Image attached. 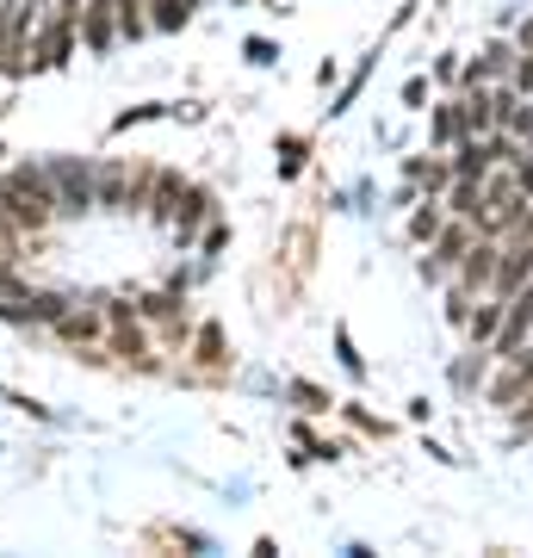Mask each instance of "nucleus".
Listing matches in <instances>:
<instances>
[{
  "instance_id": "f257e3e1",
  "label": "nucleus",
  "mask_w": 533,
  "mask_h": 558,
  "mask_svg": "<svg viewBox=\"0 0 533 558\" xmlns=\"http://www.w3.org/2000/svg\"><path fill=\"white\" fill-rule=\"evenodd\" d=\"M0 218L20 223L25 236L57 223V186H50V168L44 161H20V168L0 174Z\"/></svg>"
},
{
  "instance_id": "f03ea898",
  "label": "nucleus",
  "mask_w": 533,
  "mask_h": 558,
  "mask_svg": "<svg viewBox=\"0 0 533 558\" xmlns=\"http://www.w3.org/2000/svg\"><path fill=\"white\" fill-rule=\"evenodd\" d=\"M81 50V0H44L32 32V69H62Z\"/></svg>"
},
{
  "instance_id": "7ed1b4c3",
  "label": "nucleus",
  "mask_w": 533,
  "mask_h": 558,
  "mask_svg": "<svg viewBox=\"0 0 533 558\" xmlns=\"http://www.w3.org/2000/svg\"><path fill=\"white\" fill-rule=\"evenodd\" d=\"M44 168H50V186H57V218H87L94 211V161L57 156Z\"/></svg>"
},
{
  "instance_id": "20e7f679",
  "label": "nucleus",
  "mask_w": 533,
  "mask_h": 558,
  "mask_svg": "<svg viewBox=\"0 0 533 558\" xmlns=\"http://www.w3.org/2000/svg\"><path fill=\"white\" fill-rule=\"evenodd\" d=\"M472 242H477V223H472V218H447V223H440V236L428 242L422 267H428L435 279H447L459 260H465V248H472Z\"/></svg>"
},
{
  "instance_id": "39448f33",
  "label": "nucleus",
  "mask_w": 533,
  "mask_h": 558,
  "mask_svg": "<svg viewBox=\"0 0 533 558\" xmlns=\"http://www.w3.org/2000/svg\"><path fill=\"white\" fill-rule=\"evenodd\" d=\"M514 57H521V50L496 38V44H484L477 62H465L459 75H465V87H509V81H514Z\"/></svg>"
},
{
  "instance_id": "423d86ee",
  "label": "nucleus",
  "mask_w": 533,
  "mask_h": 558,
  "mask_svg": "<svg viewBox=\"0 0 533 558\" xmlns=\"http://www.w3.org/2000/svg\"><path fill=\"white\" fill-rule=\"evenodd\" d=\"M112 44H124L112 0H81V50H87V57H106Z\"/></svg>"
},
{
  "instance_id": "0eeeda50",
  "label": "nucleus",
  "mask_w": 533,
  "mask_h": 558,
  "mask_svg": "<svg viewBox=\"0 0 533 558\" xmlns=\"http://www.w3.org/2000/svg\"><path fill=\"white\" fill-rule=\"evenodd\" d=\"M453 218V211H447V205H440V193H428V199L415 205V218H410V236L415 242H435L440 236V223Z\"/></svg>"
},
{
  "instance_id": "6e6552de",
  "label": "nucleus",
  "mask_w": 533,
  "mask_h": 558,
  "mask_svg": "<svg viewBox=\"0 0 533 558\" xmlns=\"http://www.w3.org/2000/svg\"><path fill=\"white\" fill-rule=\"evenodd\" d=\"M112 13H119V38L124 44L149 38V0H112Z\"/></svg>"
},
{
  "instance_id": "1a4fd4ad",
  "label": "nucleus",
  "mask_w": 533,
  "mask_h": 558,
  "mask_svg": "<svg viewBox=\"0 0 533 558\" xmlns=\"http://www.w3.org/2000/svg\"><path fill=\"white\" fill-rule=\"evenodd\" d=\"M465 131H472V124H465V106H459V100H447V106L435 112V137H440V143H459Z\"/></svg>"
},
{
  "instance_id": "9d476101",
  "label": "nucleus",
  "mask_w": 533,
  "mask_h": 558,
  "mask_svg": "<svg viewBox=\"0 0 533 558\" xmlns=\"http://www.w3.org/2000/svg\"><path fill=\"white\" fill-rule=\"evenodd\" d=\"M20 255H25V230L0 218V260H20Z\"/></svg>"
},
{
  "instance_id": "9b49d317",
  "label": "nucleus",
  "mask_w": 533,
  "mask_h": 558,
  "mask_svg": "<svg viewBox=\"0 0 533 558\" xmlns=\"http://www.w3.org/2000/svg\"><path fill=\"white\" fill-rule=\"evenodd\" d=\"M7 13H13V0H0V75H7Z\"/></svg>"
},
{
  "instance_id": "f8f14e48",
  "label": "nucleus",
  "mask_w": 533,
  "mask_h": 558,
  "mask_svg": "<svg viewBox=\"0 0 533 558\" xmlns=\"http://www.w3.org/2000/svg\"><path fill=\"white\" fill-rule=\"evenodd\" d=\"M230 7H242V0H230Z\"/></svg>"
},
{
  "instance_id": "ddd939ff",
  "label": "nucleus",
  "mask_w": 533,
  "mask_h": 558,
  "mask_svg": "<svg viewBox=\"0 0 533 558\" xmlns=\"http://www.w3.org/2000/svg\"><path fill=\"white\" fill-rule=\"evenodd\" d=\"M0 156H7V149H0Z\"/></svg>"
}]
</instances>
